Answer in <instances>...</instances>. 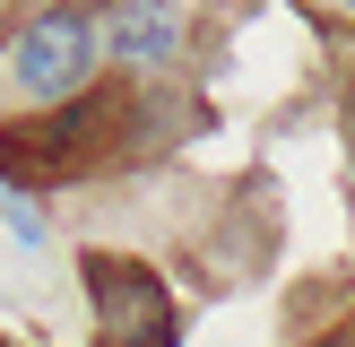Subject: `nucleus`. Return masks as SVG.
Returning <instances> with one entry per match:
<instances>
[{"label": "nucleus", "mask_w": 355, "mask_h": 347, "mask_svg": "<svg viewBox=\"0 0 355 347\" xmlns=\"http://www.w3.org/2000/svg\"><path fill=\"white\" fill-rule=\"evenodd\" d=\"M96 44H104V26L69 0V9H44L26 35H17V52H9V78L26 87L35 104H61V96H78L87 87V69H96Z\"/></svg>", "instance_id": "f257e3e1"}, {"label": "nucleus", "mask_w": 355, "mask_h": 347, "mask_svg": "<svg viewBox=\"0 0 355 347\" xmlns=\"http://www.w3.org/2000/svg\"><path fill=\"white\" fill-rule=\"evenodd\" d=\"M96 295H104V330H113V347H173V312H165V287H156L148 269H113V260H96Z\"/></svg>", "instance_id": "f03ea898"}, {"label": "nucleus", "mask_w": 355, "mask_h": 347, "mask_svg": "<svg viewBox=\"0 0 355 347\" xmlns=\"http://www.w3.org/2000/svg\"><path fill=\"white\" fill-rule=\"evenodd\" d=\"M104 35H113L121 61L156 69V61L182 52V9H173V0H113V9H104Z\"/></svg>", "instance_id": "7ed1b4c3"}, {"label": "nucleus", "mask_w": 355, "mask_h": 347, "mask_svg": "<svg viewBox=\"0 0 355 347\" xmlns=\"http://www.w3.org/2000/svg\"><path fill=\"white\" fill-rule=\"evenodd\" d=\"M329 347H355V339H329Z\"/></svg>", "instance_id": "20e7f679"}, {"label": "nucleus", "mask_w": 355, "mask_h": 347, "mask_svg": "<svg viewBox=\"0 0 355 347\" xmlns=\"http://www.w3.org/2000/svg\"><path fill=\"white\" fill-rule=\"evenodd\" d=\"M347 9H355V0H347Z\"/></svg>", "instance_id": "39448f33"}]
</instances>
